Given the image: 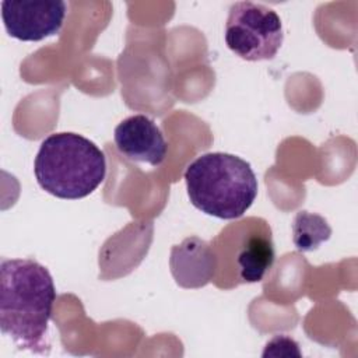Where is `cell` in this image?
<instances>
[{
	"instance_id": "1",
	"label": "cell",
	"mask_w": 358,
	"mask_h": 358,
	"mask_svg": "<svg viewBox=\"0 0 358 358\" xmlns=\"http://www.w3.org/2000/svg\"><path fill=\"white\" fill-rule=\"evenodd\" d=\"M56 301L49 270L32 259H1L0 329L18 348L43 354Z\"/></svg>"
},
{
	"instance_id": "2",
	"label": "cell",
	"mask_w": 358,
	"mask_h": 358,
	"mask_svg": "<svg viewBox=\"0 0 358 358\" xmlns=\"http://www.w3.org/2000/svg\"><path fill=\"white\" fill-rule=\"evenodd\" d=\"M192 204L207 215L236 220L257 196V178L249 162L227 152L197 157L185 171Z\"/></svg>"
},
{
	"instance_id": "3",
	"label": "cell",
	"mask_w": 358,
	"mask_h": 358,
	"mask_svg": "<svg viewBox=\"0 0 358 358\" xmlns=\"http://www.w3.org/2000/svg\"><path fill=\"white\" fill-rule=\"evenodd\" d=\"M34 172L39 186L59 197L77 200L91 194L105 179V154L95 143L77 133L48 136L35 157Z\"/></svg>"
},
{
	"instance_id": "4",
	"label": "cell",
	"mask_w": 358,
	"mask_h": 358,
	"mask_svg": "<svg viewBox=\"0 0 358 358\" xmlns=\"http://www.w3.org/2000/svg\"><path fill=\"white\" fill-rule=\"evenodd\" d=\"M210 248L214 263L211 281L220 289L262 281L275 259L271 228L260 217L228 224Z\"/></svg>"
},
{
	"instance_id": "5",
	"label": "cell",
	"mask_w": 358,
	"mask_h": 358,
	"mask_svg": "<svg viewBox=\"0 0 358 358\" xmlns=\"http://www.w3.org/2000/svg\"><path fill=\"white\" fill-rule=\"evenodd\" d=\"M282 41V24L273 8L252 1H236L229 7L225 43L241 59L270 60Z\"/></svg>"
},
{
	"instance_id": "6",
	"label": "cell",
	"mask_w": 358,
	"mask_h": 358,
	"mask_svg": "<svg viewBox=\"0 0 358 358\" xmlns=\"http://www.w3.org/2000/svg\"><path fill=\"white\" fill-rule=\"evenodd\" d=\"M64 1H1V18L10 36L38 42L56 35L63 27Z\"/></svg>"
},
{
	"instance_id": "7",
	"label": "cell",
	"mask_w": 358,
	"mask_h": 358,
	"mask_svg": "<svg viewBox=\"0 0 358 358\" xmlns=\"http://www.w3.org/2000/svg\"><path fill=\"white\" fill-rule=\"evenodd\" d=\"M117 151L130 161L159 166L168 152V144L159 127L145 115L126 117L115 127Z\"/></svg>"
},
{
	"instance_id": "8",
	"label": "cell",
	"mask_w": 358,
	"mask_h": 358,
	"mask_svg": "<svg viewBox=\"0 0 358 358\" xmlns=\"http://www.w3.org/2000/svg\"><path fill=\"white\" fill-rule=\"evenodd\" d=\"M172 274L183 287H200L213 278L214 263L210 243L187 238L173 246L171 255Z\"/></svg>"
},
{
	"instance_id": "9",
	"label": "cell",
	"mask_w": 358,
	"mask_h": 358,
	"mask_svg": "<svg viewBox=\"0 0 358 358\" xmlns=\"http://www.w3.org/2000/svg\"><path fill=\"white\" fill-rule=\"evenodd\" d=\"M331 228L326 218L309 211H298L292 222V242L299 252L316 250L329 241Z\"/></svg>"
}]
</instances>
